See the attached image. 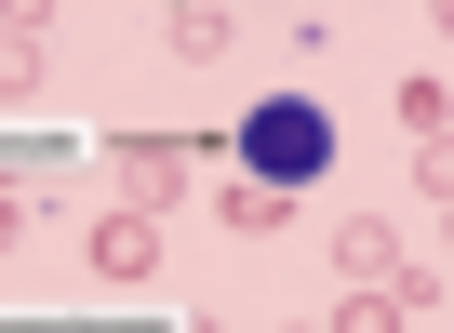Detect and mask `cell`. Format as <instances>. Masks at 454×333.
Masks as SVG:
<instances>
[{
    "label": "cell",
    "mask_w": 454,
    "mask_h": 333,
    "mask_svg": "<svg viewBox=\"0 0 454 333\" xmlns=\"http://www.w3.org/2000/svg\"><path fill=\"white\" fill-rule=\"evenodd\" d=\"M241 174L281 187V200H294L308 174H334V107H321V94H254V107H241Z\"/></svg>",
    "instance_id": "6da1fadb"
},
{
    "label": "cell",
    "mask_w": 454,
    "mask_h": 333,
    "mask_svg": "<svg viewBox=\"0 0 454 333\" xmlns=\"http://www.w3.org/2000/svg\"><path fill=\"white\" fill-rule=\"evenodd\" d=\"M121 200H134V213H160V200H187V147H160V134H134V147H121Z\"/></svg>",
    "instance_id": "7a4b0ae2"
},
{
    "label": "cell",
    "mask_w": 454,
    "mask_h": 333,
    "mask_svg": "<svg viewBox=\"0 0 454 333\" xmlns=\"http://www.w3.org/2000/svg\"><path fill=\"white\" fill-rule=\"evenodd\" d=\"M147 267H160L147 213H107V227H94V280H147Z\"/></svg>",
    "instance_id": "3957f363"
},
{
    "label": "cell",
    "mask_w": 454,
    "mask_h": 333,
    "mask_svg": "<svg viewBox=\"0 0 454 333\" xmlns=\"http://www.w3.org/2000/svg\"><path fill=\"white\" fill-rule=\"evenodd\" d=\"M334 333H414V293H401V280H361V293L334 306Z\"/></svg>",
    "instance_id": "277c9868"
},
{
    "label": "cell",
    "mask_w": 454,
    "mask_h": 333,
    "mask_svg": "<svg viewBox=\"0 0 454 333\" xmlns=\"http://www.w3.org/2000/svg\"><path fill=\"white\" fill-rule=\"evenodd\" d=\"M334 267H348V280H387V267H401V240H387L374 213H348V227H334Z\"/></svg>",
    "instance_id": "5b68a950"
},
{
    "label": "cell",
    "mask_w": 454,
    "mask_h": 333,
    "mask_svg": "<svg viewBox=\"0 0 454 333\" xmlns=\"http://www.w3.org/2000/svg\"><path fill=\"white\" fill-rule=\"evenodd\" d=\"M41 81H54L41 41H27V27H0V107H41Z\"/></svg>",
    "instance_id": "8992f818"
},
{
    "label": "cell",
    "mask_w": 454,
    "mask_h": 333,
    "mask_svg": "<svg viewBox=\"0 0 454 333\" xmlns=\"http://www.w3.org/2000/svg\"><path fill=\"white\" fill-rule=\"evenodd\" d=\"M281 213H294V200H281V187H254V174H241V187H227V227H241V240H268Z\"/></svg>",
    "instance_id": "52a82bcc"
},
{
    "label": "cell",
    "mask_w": 454,
    "mask_h": 333,
    "mask_svg": "<svg viewBox=\"0 0 454 333\" xmlns=\"http://www.w3.org/2000/svg\"><path fill=\"white\" fill-rule=\"evenodd\" d=\"M414 187H427V200H454V134H427V147H414Z\"/></svg>",
    "instance_id": "ba28073f"
},
{
    "label": "cell",
    "mask_w": 454,
    "mask_h": 333,
    "mask_svg": "<svg viewBox=\"0 0 454 333\" xmlns=\"http://www.w3.org/2000/svg\"><path fill=\"white\" fill-rule=\"evenodd\" d=\"M41 14H54V0H0V27H41Z\"/></svg>",
    "instance_id": "9c48e42d"
},
{
    "label": "cell",
    "mask_w": 454,
    "mask_h": 333,
    "mask_svg": "<svg viewBox=\"0 0 454 333\" xmlns=\"http://www.w3.org/2000/svg\"><path fill=\"white\" fill-rule=\"evenodd\" d=\"M14 240H27V200H0V253H14Z\"/></svg>",
    "instance_id": "30bf717a"
},
{
    "label": "cell",
    "mask_w": 454,
    "mask_h": 333,
    "mask_svg": "<svg viewBox=\"0 0 454 333\" xmlns=\"http://www.w3.org/2000/svg\"><path fill=\"white\" fill-rule=\"evenodd\" d=\"M427 14H441V27H454V0H427Z\"/></svg>",
    "instance_id": "8fae6325"
}]
</instances>
